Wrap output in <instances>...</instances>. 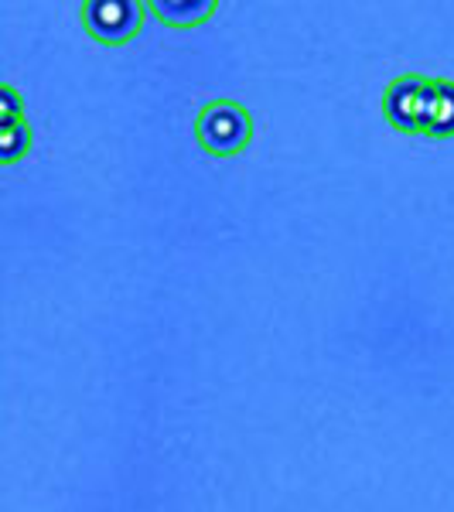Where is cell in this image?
Returning <instances> with one entry per match:
<instances>
[{
  "instance_id": "cell-1",
  "label": "cell",
  "mask_w": 454,
  "mask_h": 512,
  "mask_svg": "<svg viewBox=\"0 0 454 512\" xmlns=\"http://www.w3.org/2000/svg\"><path fill=\"white\" fill-rule=\"evenodd\" d=\"M195 140L212 158H233V154L250 147L253 113L243 103H233V99L205 103L195 120Z\"/></svg>"
},
{
  "instance_id": "cell-2",
  "label": "cell",
  "mask_w": 454,
  "mask_h": 512,
  "mask_svg": "<svg viewBox=\"0 0 454 512\" xmlns=\"http://www.w3.org/2000/svg\"><path fill=\"white\" fill-rule=\"evenodd\" d=\"M147 4L140 0H86L82 4V28L99 45H127L144 28Z\"/></svg>"
},
{
  "instance_id": "cell-3",
  "label": "cell",
  "mask_w": 454,
  "mask_h": 512,
  "mask_svg": "<svg viewBox=\"0 0 454 512\" xmlns=\"http://www.w3.org/2000/svg\"><path fill=\"white\" fill-rule=\"evenodd\" d=\"M427 99H431V79L424 76H400L386 86L383 113L403 134H420L427 117Z\"/></svg>"
},
{
  "instance_id": "cell-4",
  "label": "cell",
  "mask_w": 454,
  "mask_h": 512,
  "mask_svg": "<svg viewBox=\"0 0 454 512\" xmlns=\"http://www.w3.org/2000/svg\"><path fill=\"white\" fill-rule=\"evenodd\" d=\"M427 137H454V82L431 79V99H427L424 130Z\"/></svg>"
},
{
  "instance_id": "cell-5",
  "label": "cell",
  "mask_w": 454,
  "mask_h": 512,
  "mask_svg": "<svg viewBox=\"0 0 454 512\" xmlns=\"http://www.w3.org/2000/svg\"><path fill=\"white\" fill-rule=\"evenodd\" d=\"M147 11H154L171 28H195L212 18L216 0H147Z\"/></svg>"
},
{
  "instance_id": "cell-6",
  "label": "cell",
  "mask_w": 454,
  "mask_h": 512,
  "mask_svg": "<svg viewBox=\"0 0 454 512\" xmlns=\"http://www.w3.org/2000/svg\"><path fill=\"white\" fill-rule=\"evenodd\" d=\"M31 147V127L28 120H14V123H0V154L4 164H14L21 154H28Z\"/></svg>"
},
{
  "instance_id": "cell-7",
  "label": "cell",
  "mask_w": 454,
  "mask_h": 512,
  "mask_svg": "<svg viewBox=\"0 0 454 512\" xmlns=\"http://www.w3.org/2000/svg\"><path fill=\"white\" fill-rule=\"evenodd\" d=\"M21 117V96L14 86H0V123H14Z\"/></svg>"
}]
</instances>
